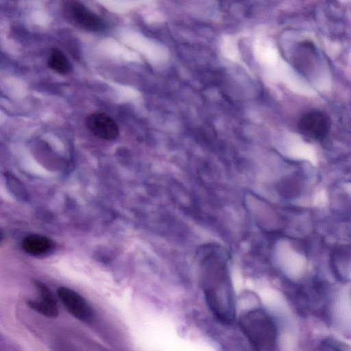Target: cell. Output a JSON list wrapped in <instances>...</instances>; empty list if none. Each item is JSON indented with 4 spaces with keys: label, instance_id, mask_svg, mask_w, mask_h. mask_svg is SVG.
<instances>
[{
    "label": "cell",
    "instance_id": "1",
    "mask_svg": "<svg viewBox=\"0 0 351 351\" xmlns=\"http://www.w3.org/2000/svg\"><path fill=\"white\" fill-rule=\"evenodd\" d=\"M239 325L256 351H280L277 324L264 309L245 312L239 317Z\"/></svg>",
    "mask_w": 351,
    "mask_h": 351
},
{
    "label": "cell",
    "instance_id": "2",
    "mask_svg": "<svg viewBox=\"0 0 351 351\" xmlns=\"http://www.w3.org/2000/svg\"><path fill=\"white\" fill-rule=\"evenodd\" d=\"M274 258L278 267L291 278H300L305 271L306 261L304 256L287 241L281 240L276 244Z\"/></svg>",
    "mask_w": 351,
    "mask_h": 351
},
{
    "label": "cell",
    "instance_id": "3",
    "mask_svg": "<svg viewBox=\"0 0 351 351\" xmlns=\"http://www.w3.org/2000/svg\"><path fill=\"white\" fill-rule=\"evenodd\" d=\"M64 12L73 24L85 30L98 32L104 27L103 20L98 15L77 1L66 2Z\"/></svg>",
    "mask_w": 351,
    "mask_h": 351
},
{
    "label": "cell",
    "instance_id": "4",
    "mask_svg": "<svg viewBox=\"0 0 351 351\" xmlns=\"http://www.w3.org/2000/svg\"><path fill=\"white\" fill-rule=\"evenodd\" d=\"M330 119L324 112L311 110L303 114L298 121V129L306 137L321 139L329 132Z\"/></svg>",
    "mask_w": 351,
    "mask_h": 351
},
{
    "label": "cell",
    "instance_id": "5",
    "mask_svg": "<svg viewBox=\"0 0 351 351\" xmlns=\"http://www.w3.org/2000/svg\"><path fill=\"white\" fill-rule=\"evenodd\" d=\"M57 294L67 311L75 318L88 322L93 317V311L85 299L78 293L68 287H60Z\"/></svg>",
    "mask_w": 351,
    "mask_h": 351
},
{
    "label": "cell",
    "instance_id": "6",
    "mask_svg": "<svg viewBox=\"0 0 351 351\" xmlns=\"http://www.w3.org/2000/svg\"><path fill=\"white\" fill-rule=\"evenodd\" d=\"M88 129L97 137L112 141L119 134V126L115 121L106 113L95 112L89 114L85 120Z\"/></svg>",
    "mask_w": 351,
    "mask_h": 351
},
{
    "label": "cell",
    "instance_id": "7",
    "mask_svg": "<svg viewBox=\"0 0 351 351\" xmlns=\"http://www.w3.org/2000/svg\"><path fill=\"white\" fill-rule=\"evenodd\" d=\"M35 285L40 293V300H29L27 302V305L34 311L47 317H56L59 313L58 307L52 293L40 281H36Z\"/></svg>",
    "mask_w": 351,
    "mask_h": 351
},
{
    "label": "cell",
    "instance_id": "8",
    "mask_svg": "<svg viewBox=\"0 0 351 351\" xmlns=\"http://www.w3.org/2000/svg\"><path fill=\"white\" fill-rule=\"evenodd\" d=\"M21 246L27 254L31 255H43L51 250L53 242L45 236L31 234L23 239Z\"/></svg>",
    "mask_w": 351,
    "mask_h": 351
},
{
    "label": "cell",
    "instance_id": "9",
    "mask_svg": "<svg viewBox=\"0 0 351 351\" xmlns=\"http://www.w3.org/2000/svg\"><path fill=\"white\" fill-rule=\"evenodd\" d=\"M310 351H351V346L332 335H324L311 343Z\"/></svg>",
    "mask_w": 351,
    "mask_h": 351
},
{
    "label": "cell",
    "instance_id": "10",
    "mask_svg": "<svg viewBox=\"0 0 351 351\" xmlns=\"http://www.w3.org/2000/svg\"><path fill=\"white\" fill-rule=\"evenodd\" d=\"M47 66L59 74H67L71 71V64L62 51L57 48L51 49Z\"/></svg>",
    "mask_w": 351,
    "mask_h": 351
},
{
    "label": "cell",
    "instance_id": "11",
    "mask_svg": "<svg viewBox=\"0 0 351 351\" xmlns=\"http://www.w3.org/2000/svg\"><path fill=\"white\" fill-rule=\"evenodd\" d=\"M6 180L10 191L21 199L26 198V191L22 184L12 174H6Z\"/></svg>",
    "mask_w": 351,
    "mask_h": 351
}]
</instances>
